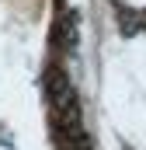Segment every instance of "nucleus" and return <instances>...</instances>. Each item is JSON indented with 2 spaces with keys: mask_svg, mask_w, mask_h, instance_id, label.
Returning <instances> with one entry per match:
<instances>
[{
  "mask_svg": "<svg viewBox=\"0 0 146 150\" xmlns=\"http://www.w3.org/2000/svg\"><path fill=\"white\" fill-rule=\"evenodd\" d=\"M42 87H45V98H49V105H52V115H59L63 108L77 105L73 84H70V77L63 74L59 67H49V70H45V77H42Z\"/></svg>",
  "mask_w": 146,
  "mask_h": 150,
  "instance_id": "obj_1",
  "label": "nucleus"
}]
</instances>
